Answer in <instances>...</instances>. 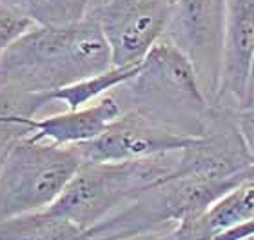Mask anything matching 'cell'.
Segmentation results:
<instances>
[{
	"instance_id": "1",
	"label": "cell",
	"mask_w": 254,
	"mask_h": 240,
	"mask_svg": "<svg viewBox=\"0 0 254 240\" xmlns=\"http://www.w3.org/2000/svg\"><path fill=\"white\" fill-rule=\"evenodd\" d=\"M113 68L96 16L67 27L33 26L0 57V84L51 93Z\"/></svg>"
},
{
	"instance_id": "2",
	"label": "cell",
	"mask_w": 254,
	"mask_h": 240,
	"mask_svg": "<svg viewBox=\"0 0 254 240\" xmlns=\"http://www.w3.org/2000/svg\"><path fill=\"white\" fill-rule=\"evenodd\" d=\"M113 95L124 111L138 113L187 137H203L222 107L207 98L194 68L167 38L154 44L136 75Z\"/></svg>"
},
{
	"instance_id": "3",
	"label": "cell",
	"mask_w": 254,
	"mask_h": 240,
	"mask_svg": "<svg viewBox=\"0 0 254 240\" xmlns=\"http://www.w3.org/2000/svg\"><path fill=\"white\" fill-rule=\"evenodd\" d=\"M176 160L178 151L126 162H84L48 209L87 231L169 176Z\"/></svg>"
},
{
	"instance_id": "4",
	"label": "cell",
	"mask_w": 254,
	"mask_h": 240,
	"mask_svg": "<svg viewBox=\"0 0 254 240\" xmlns=\"http://www.w3.org/2000/svg\"><path fill=\"white\" fill-rule=\"evenodd\" d=\"M82 164L74 146L16 140L0 169V220L53 206Z\"/></svg>"
},
{
	"instance_id": "5",
	"label": "cell",
	"mask_w": 254,
	"mask_h": 240,
	"mask_svg": "<svg viewBox=\"0 0 254 240\" xmlns=\"http://www.w3.org/2000/svg\"><path fill=\"white\" fill-rule=\"evenodd\" d=\"M164 38L186 55L207 98L218 106L225 48V0H178Z\"/></svg>"
},
{
	"instance_id": "6",
	"label": "cell",
	"mask_w": 254,
	"mask_h": 240,
	"mask_svg": "<svg viewBox=\"0 0 254 240\" xmlns=\"http://www.w3.org/2000/svg\"><path fill=\"white\" fill-rule=\"evenodd\" d=\"M173 4L165 0H109L91 11L111 49L113 66H140L164 38Z\"/></svg>"
},
{
	"instance_id": "7",
	"label": "cell",
	"mask_w": 254,
	"mask_h": 240,
	"mask_svg": "<svg viewBox=\"0 0 254 240\" xmlns=\"http://www.w3.org/2000/svg\"><path fill=\"white\" fill-rule=\"evenodd\" d=\"M198 137H187L132 111H124L96 139L74 146L84 162H126L186 150Z\"/></svg>"
},
{
	"instance_id": "8",
	"label": "cell",
	"mask_w": 254,
	"mask_h": 240,
	"mask_svg": "<svg viewBox=\"0 0 254 240\" xmlns=\"http://www.w3.org/2000/svg\"><path fill=\"white\" fill-rule=\"evenodd\" d=\"M254 55V0H225V48L218 106L240 111Z\"/></svg>"
},
{
	"instance_id": "9",
	"label": "cell",
	"mask_w": 254,
	"mask_h": 240,
	"mask_svg": "<svg viewBox=\"0 0 254 240\" xmlns=\"http://www.w3.org/2000/svg\"><path fill=\"white\" fill-rule=\"evenodd\" d=\"M124 113L118 98L113 93L80 109L35 118L31 140H46L59 146H78L100 137Z\"/></svg>"
},
{
	"instance_id": "10",
	"label": "cell",
	"mask_w": 254,
	"mask_h": 240,
	"mask_svg": "<svg viewBox=\"0 0 254 240\" xmlns=\"http://www.w3.org/2000/svg\"><path fill=\"white\" fill-rule=\"evenodd\" d=\"M254 219V178L214 200L201 213L182 220L173 228L169 240H211L233 226Z\"/></svg>"
},
{
	"instance_id": "11",
	"label": "cell",
	"mask_w": 254,
	"mask_h": 240,
	"mask_svg": "<svg viewBox=\"0 0 254 240\" xmlns=\"http://www.w3.org/2000/svg\"><path fill=\"white\" fill-rule=\"evenodd\" d=\"M49 102V93H33L0 84V142L15 144L29 137L37 113Z\"/></svg>"
},
{
	"instance_id": "12",
	"label": "cell",
	"mask_w": 254,
	"mask_h": 240,
	"mask_svg": "<svg viewBox=\"0 0 254 240\" xmlns=\"http://www.w3.org/2000/svg\"><path fill=\"white\" fill-rule=\"evenodd\" d=\"M85 231L49 209L0 220V240H84Z\"/></svg>"
},
{
	"instance_id": "13",
	"label": "cell",
	"mask_w": 254,
	"mask_h": 240,
	"mask_svg": "<svg viewBox=\"0 0 254 240\" xmlns=\"http://www.w3.org/2000/svg\"><path fill=\"white\" fill-rule=\"evenodd\" d=\"M140 66H129V68H117L113 66L104 73L87 77L78 82L55 89L49 93L51 102H62L67 109H80L93 104V102L100 100L102 96L109 95L113 91L126 84L127 80H131L136 75Z\"/></svg>"
},
{
	"instance_id": "14",
	"label": "cell",
	"mask_w": 254,
	"mask_h": 240,
	"mask_svg": "<svg viewBox=\"0 0 254 240\" xmlns=\"http://www.w3.org/2000/svg\"><path fill=\"white\" fill-rule=\"evenodd\" d=\"M11 5L33 26L38 27H67L78 24L91 15L96 0H2Z\"/></svg>"
},
{
	"instance_id": "15",
	"label": "cell",
	"mask_w": 254,
	"mask_h": 240,
	"mask_svg": "<svg viewBox=\"0 0 254 240\" xmlns=\"http://www.w3.org/2000/svg\"><path fill=\"white\" fill-rule=\"evenodd\" d=\"M31 27V20H27L24 15H20L16 9L0 0V57L11 44H15Z\"/></svg>"
},
{
	"instance_id": "16",
	"label": "cell",
	"mask_w": 254,
	"mask_h": 240,
	"mask_svg": "<svg viewBox=\"0 0 254 240\" xmlns=\"http://www.w3.org/2000/svg\"><path fill=\"white\" fill-rule=\"evenodd\" d=\"M211 240H254V219L240 222V224L218 233Z\"/></svg>"
},
{
	"instance_id": "17",
	"label": "cell",
	"mask_w": 254,
	"mask_h": 240,
	"mask_svg": "<svg viewBox=\"0 0 254 240\" xmlns=\"http://www.w3.org/2000/svg\"><path fill=\"white\" fill-rule=\"evenodd\" d=\"M236 118H238V126L242 135H244L245 144L254 155V107L253 109H240V111H236Z\"/></svg>"
},
{
	"instance_id": "18",
	"label": "cell",
	"mask_w": 254,
	"mask_h": 240,
	"mask_svg": "<svg viewBox=\"0 0 254 240\" xmlns=\"http://www.w3.org/2000/svg\"><path fill=\"white\" fill-rule=\"evenodd\" d=\"M254 107V55L251 60L249 75H247V85H245V98L242 109H253Z\"/></svg>"
},
{
	"instance_id": "19",
	"label": "cell",
	"mask_w": 254,
	"mask_h": 240,
	"mask_svg": "<svg viewBox=\"0 0 254 240\" xmlns=\"http://www.w3.org/2000/svg\"><path fill=\"white\" fill-rule=\"evenodd\" d=\"M13 144H7V142H0V169H2V164H4L5 155H7V151Z\"/></svg>"
},
{
	"instance_id": "20",
	"label": "cell",
	"mask_w": 254,
	"mask_h": 240,
	"mask_svg": "<svg viewBox=\"0 0 254 240\" xmlns=\"http://www.w3.org/2000/svg\"><path fill=\"white\" fill-rule=\"evenodd\" d=\"M104 2H109V0H96V4H104Z\"/></svg>"
},
{
	"instance_id": "21",
	"label": "cell",
	"mask_w": 254,
	"mask_h": 240,
	"mask_svg": "<svg viewBox=\"0 0 254 240\" xmlns=\"http://www.w3.org/2000/svg\"><path fill=\"white\" fill-rule=\"evenodd\" d=\"M165 2H169V4H175V2H178V0H165Z\"/></svg>"
}]
</instances>
